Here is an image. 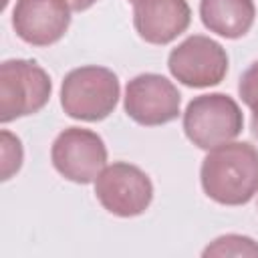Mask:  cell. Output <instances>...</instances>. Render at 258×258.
I'll list each match as a JSON object with an SVG mask.
<instances>
[{
    "label": "cell",
    "mask_w": 258,
    "mask_h": 258,
    "mask_svg": "<svg viewBox=\"0 0 258 258\" xmlns=\"http://www.w3.org/2000/svg\"><path fill=\"white\" fill-rule=\"evenodd\" d=\"M200 183L216 204H248L258 191V149L248 141H228L210 149L200 167Z\"/></svg>",
    "instance_id": "1"
},
{
    "label": "cell",
    "mask_w": 258,
    "mask_h": 258,
    "mask_svg": "<svg viewBox=\"0 0 258 258\" xmlns=\"http://www.w3.org/2000/svg\"><path fill=\"white\" fill-rule=\"evenodd\" d=\"M121 87L117 75L99 64H85L64 75L60 85V107L77 121H103L119 101Z\"/></svg>",
    "instance_id": "2"
},
{
    "label": "cell",
    "mask_w": 258,
    "mask_h": 258,
    "mask_svg": "<svg viewBox=\"0 0 258 258\" xmlns=\"http://www.w3.org/2000/svg\"><path fill=\"white\" fill-rule=\"evenodd\" d=\"M183 133L200 149H214L234 141L244 129L240 105L226 93L194 97L183 111Z\"/></svg>",
    "instance_id": "3"
},
{
    "label": "cell",
    "mask_w": 258,
    "mask_h": 258,
    "mask_svg": "<svg viewBox=\"0 0 258 258\" xmlns=\"http://www.w3.org/2000/svg\"><path fill=\"white\" fill-rule=\"evenodd\" d=\"M52 83L48 73L34 60L8 58L0 64V121L38 113L50 99Z\"/></svg>",
    "instance_id": "4"
},
{
    "label": "cell",
    "mask_w": 258,
    "mask_h": 258,
    "mask_svg": "<svg viewBox=\"0 0 258 258\" xmlns=\"http://www.w3.org/2000/svg\"><path fill=\"white\" fill-rule=\"evenodd\" d=\"M95 196L99 204L113 216H141L153 200V183L149 175L127 161L105 165L95 179Z\"/></svg>",
    "instance_id": "5"
},
{
    "label": "cell",
    "mask_w": 258,
    "mask_h": 258,
    "mask_svg": "<svg viewBox=\"0 0 258 258\" xmlns=\"http://www.w3.org/2000/svg\"><path fill=\"white\" fill-rule=\"evenodd\" d=\"M167 69L175 81L191 89L220 85L228 73L226 48L204 34H191L167 56Z\"/></svg>",
    "instance_id": "6"
},
{
    "label": "cell",
    "mask_w": 258,
    "mask_h": 258,
    "mask_svg": "<svg viewBox=\"0 0 258 258\" xmlns=\"http://www.w3.org/2000/svg\"><path fill=\"white\" fill-rule=\"evenodd\" d=\"M54 169L73 183H91L107 165V147L97 131L67 127L50 147Z\"/></svg>",
    "instance_id": "7"
},
{
    "label": "cell",
    "mask_w": 258,
    "mask_h": 258,
    "mask_svg": "<svg viewBox=\"0 0 258 258\" xmlns=\"http://www.w3.org/2000/svg\"><path fill=\"white\" fill-rule=\"evenodd\" d=\"M181 95L177 87L163 75L141 73L125 87V113L143 127L165 125L179 115Z\"/></svg>",
    "instance_id": "8"
},
{
    "label": "cell",
    "mask_w": 258,
    "mask_h": 258,
    "mask_svg": "<svg viewBox=\"0 0 258 258\" xmlns=\"http://www.w3.org/2000/svg\"><path fill=\"white\" fill-rule=\"evenodd\" d=\"M71 10L69 0H16L12 28L26 44L50 46L67 34Z\"/></svg>",
    "instance_id": "9"
},
{
    "label": "cell",
    "mask_w": 258,
    "mask_h": 258,
    "mask_svg": "<svg viewBox=\"0 0 258 258\" xmlns=\"http://www.w3.org/2000/svg\"><path fill=\"white\" fill-rule=\"evenodd\" d=\"M191 10L187 0H137L133 2V26L149 44H169L187 30Z\"/></svg>",
    "instance_id": "10"
},
{
    "label": "cell",
    "mask_w": 258,
    "mask_h": 258,
    "mask_svg": "<svg viewBox=\"0 0 258 258\" xmlns=\"http://www.w3.org/2000/svg\"><path fill=\"white\" fill-rule=\"evenodd\" d=\"M200 18L210 32L234 40L252 28L256 6L254 0H200Z\"/></svg>",
    "instance_id": "11"
},
{
    "label": "cell",
    "mask_w": 258,
    "mask_h": 258,
    "mask_svg": "<svg viewBox=\"0 0 258 258\" xmlns=\"http://www.w3.org/2000/svg\"><path fill=\"white\" fill-rule=\"evenodd\" d=\"M204 258L208 256H248V258H258V242H254L250 236L242 234H226L216 238L212 244H208L202 252Z\"/></svg>",
    "instance_id": "12"
},
{
    "label": "cell",
    "mask_w": 258,
    "mask_h": 258,
    "mask_svg": "<svg viewBox=\"0 0 258 258\" xmlns=\"http://www.w3.org/2000/svg\"><path fill=\"white\" fill-rule=\"evenodd\" d=\"M22 143L10 131H2V181L10 179L22 165Z\"/></svg>",
    "instance_id": "13"
},
{
    "label": "cell",
    "mask_w": 258,
    "mask_h": 258,
    "mask_svg": "<svg viewBox=\"0 0 258 258\" xmlns=\"http://www.w3.org/2000/svg\"><path fill=\"white\" fill-rule=\"evenodd\" d=\"M238 93H240L242 103H246L248 107L258 103V60H254L242 73L240 83H238Z\"/></svg>",
    "instance_id": "14"
},
{
    "label": "cell",
    "mask_w": 258,
    "mask_h": 258,
    "mask_svg": "<svg viewBox=\"0 0 258 258\" xmlns=\"http://www.w3.org/2000/svg\"><path fill=\"white\" fill-rule=\"evenodd\" d=\"M95 2H97V0H69L71 8H73V10H77V12H83V10L91 8Z\"/></svg>",
    "instance_id": "15"
},
{
    "label": "cell",
    "mask_w": 258,
    "mask_h": 258,
    "mask_svg": "<svg viewBox=\"0 0 258 258\" xmlns=\"http://www.w3.org/2000/svg\"><path fill=\"white\" fill-rule=\"evenodd\" d=\"M252 119H250V129H252V135L258 139V103H254L252 107Z\"/></svg>",
    "instance_id": "16"
},
{
    "label": "cell",
    "mask_w": 258,
    "mask_h": 258,
    "mask_svg": "<svg viewBox=\"0 0 258 258\" xmlns=\"http://www.w3.org/2000/svg\"><path fill=\"white\" fill-rule=\"evenodd\" d=\"M131 2H137V0H131Z\"/></svg>",
    "instance_id": "17"
}]
</instances>
